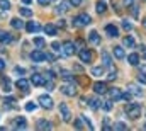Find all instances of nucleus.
<instances>
[{
    "label": "nucleus",
    "mask_w": 146,
    "mask_h": 131,
    "mask_svg": "<svg viewBox=\"0 0 146 131\" xmlns=\"http://www.w3.org/2000/svg\"><path fill=\"white\" fill-rule=\"evenodd\" d=\"M114 78H115V72H110V73H109V78H107V80H114Z\"/></svg>",
    "instance_id": "nucleus-49"
},
{
    "label": "nucleus",
    "mask_w": 146,
    "mask_h": 131,
    "mask_svg": "<svg viewBox=\"0 0 146 131\" xmlns=\"http://www.w3.org/2000/svg\"><path fill=\"white\" fill-rule=\"evenodd\" d=\"M34 44H36L37 48H42V46L46 44V41H44L42 37H36V39H34Z\"/></svg>",
    "instance_id": "nucleus-36"
},
{
    "label": "nucleus",
    "mask_w": 146,
    "mask_h": 131,
    "mask_svg": "<svg viewBox=\"0 0 146 131\" xmlns=\"http://www.w3.org/2000/svg\"><path fill=\"white\" fill-rule=\"evenodd\" d=\"M44 77L41 75V73H34L33 75V85H36V87H41V85H44Z\"/></svg>",
    "instance_id": "nucleus-15"
},
{
    "label": "nucleus",
    "mask_w": 146,
    "mask_h": 131,
    "mask_svg": "<svg viewBox=\"0 0 146 131\" xmlns=\"http://www.w3.org/2000/svg\"><path fill=\"white\" fill-rule=\"evenodd\" d=\"M36 102H33V100H29L27 104H26V111H29V112H33V111H36Z\"/></svg>",
    "instance_id": "nucleus-34"
},
{
    "label": "nucleus",
    "mask_w": 146,
    "mask_h": 131,
    "mask_svg": "<svg viewBox=\"0 0 146 131\" xmlns=\"http://www.w3.org/2000/svg\"><path fill=\"white\" fill-rule=\"evenodd\" d=\"M15 85H17V89H21L22 92H27V90H29V82H27L26 78H19Z\"/></svg>",
    "instance_id": "nucleus-16"
},
{
    "label": "nucleus",
    "mask_w": 146,
    "mask_h": 131,
    "mask_svg": "<svg viewBox=\"0 0 146 131\" xmlns=\"http://www.w3.org/2000/svg\"><path fill=\"white\" fill-rule=\"evenodd\" d=\"M94 92L99 94V96H102V94L107 92V85H106L104 82H95V84H94Z\"/></svg>",
    "instance_id": "nucleus-10"
},
{
    "label": "nucleus",
    "mask_w": 146,
    "mask_h": 131,
    "mask_svg": "<svg viewBox=\"0 0 146 131\" xmlns=\"http://www.w3.org/2000/svg\"><path fill=\"white\" fill-rule=\"evenodd\" d=\"M133 15H134V17H138V7H136L134 3H133Z\"/></svg>",
    "instance_id": "nucleus-47"
},
{
    "label": "nucleus",
    "mask_w": 146,
    "mask_h": 131,
    "mask_svg": "<svg viewBox=\"0 0 146 131\" xmlns=\"http://www.w3.org/2000/svg\"><path fill=\"white\" fill-rule=\"evenodd\" d=\"M122 43H124V46L133 48V46H134V37H133V36H126V37L122 39Z\"/></svg>",
    "instance_id": "nucleus-27"
},
{
    "label": "nucleus",
    "mask_w": 146,
    "mask_h": 131,
    "mask_svg": "<svg viewBox=\"0 0 146 131\" xmlns=\"http://www.w3.org/2000/svg\"><path fill=\"white\" fill-rule=\"evenodd\" d=\"M60 112H61V118H63L65 123H70V121H72V111H70L68 104L61 102V104H60Z\"/></svg>",
    "instance_id": "nucleus-3"
},
{
    "label": "nucleus",
    "mask_w": 146,
    "mask_h": 131,
    "mask_svg": "<svg viewBox=\"0 0 146 131\" xmlns=\"http://www.w3.org/2000/svg\"><path fill=\"white\" fill-rule=\"evenodd\" d=\"M121 99H124V100H131V92H124Z\"/></svg>",
    "instance_id": "nucleus-42"
},
{
    "label": "nucleus",
    "mask_w": 146,
    "mask_h": 131,
    "mask_svg": "<svg viewBox=\"0 0 146 131\" xmlns=\"http://www.w3.org/2000/svg\"><path fill=\"white\" fill-rule=\"evenodd\" d=\"M143 26L146 27V19H143Z\"/></svg>",
    "instance_id": "nucleus-53"
},
{
    "label": "nucleus",
    "mask_w": 146,
    "mask_h": 131,
    "mask_svg": "<svg viewBox=\"0 0 146 131\" xmlns=\"http://www.w3.org/2000/svg\"><path fill=\"white\" fill-rule=\"evenodd\" d=\"M70 3H72L73 7H78V5L82 3V0H70Z\"/></svg>",
    "instance_id": "nucleus-43"
},
{
    "label": "nucleus",
    "mask_w": 146,
    "mask_h": 131,
    "mask_svg": "<svg viewBox=\"0 0 146 131\" xmlns=\"http://www.w3.org/2000/svg\"><path fill=\"white\" fill-rule=\"evenodd\" d=\"M114 56H115L117 60H122V58H124V49H122V46H115V48H114Z\"/></svg>",
    "instance_id": "nucleus-24"
},
{
    "label": "nucleus",
    "mask_w": 146,
    "mask_h": 131,
    "mask_svg": "<svg viewBox=\"0 0 146 131\" xmlns=\"http://www.w3.org/2000/svg\"><path fill=\"white\" fill-rule=\"evenodd\" d=\"M75 128H78V130H80V128H83V124H82V121H80V119H76V121H75Z\"/></svg>",
    "instance_id": "nucleus-45"
},
{
    "label": "nucleus",
    "mask_w": 146,
    "mask_h": 131,
    "mask_svg": "<svg viewBox=\"0 0 146 131\" xmlns=\"http://www.w3.org/2000/svg\"><path fill=\"white\" fill-rule=\"evenodd\" d=\"M26 31L27 33H39L41 31V26L37 24V22H26Z\"/></svg>",
    "instance_id": "nucleus-13"
},
{
    "label": "nucleus",
    "mask_w": 146,
    "mask_h": 131,
    "mask_svg": "<svg viewBox=\"0 0 146 131\" xmlns=\"http://www.w3.org/2000/svg\"><path fill=\"white\" fill-rule=\"evenodd\" d=\"M109 96H110V100H119V99L122 97V92L119 89H110Z\"/></svg>",
    "instance_id": "nucleus-19"
},
{
    "label": "nucleus",
    "mask_w": 146,
    "mask_h": 131,
    "mask_svg": "<svg viewBox=\"0 0 146 131\" xmlns=\"http://www.w3.org/2000/svg\"><path fill=\"white\" fill-rule=\"evenodd\" d=\"M31 60L33 61H36V63H39V61H44L46 60V53H42V51H33L31 53Z\"/></svg>",
    "instance_id": "nucleus-12"
},
{
    "label": "nucleus",
    "mask_w": 146,
    "mask_h": 131,
    "mask_svg": "<svg viewBox=\"0 0 146 131\" xmlns=\"http://www.w3.org/2000/svg\"><path fill=\"white\" fill-rule=\"evenodd\" d=\"M141 72H143V73H146V65H141Z\"/></svg>",
    "instance_id": "nucleus-52"
},
{
    "label": "nucleus",
    "mask_w": 146,
    "mask_h": 131,
    "mask_svg": "<svg viewBox=\"0 0 146 131\" xmlns=\"http://www.w3.org/2000/svg\"><path fill=\"white\" fill-rule=\"evenodd\" d=\"M127 61H129V65H139V55L138 53H131L129 56H127Z\"/></svg>",
    "instance_id": "nucleus-20"
},
{
    "label": "nucleus",
    "mask_w": 146,
    "mask_h": 131,
    "mask_svg": "<svg viewBox=\"0 0 146 131\" xmlns=\"http://www.w3.org/2000/svg\"><path fill=\"white\" fill-rule=\"evenodd\" d=\"M61 92H63L65 96L75 97V96H76V87H75L73 84H70V85H63V87H61Z\"/></svg>",
    "instance_id": "nucleus-9"
},
{
    "label": "nucleus",
    "mask_w": 146,
    "mask_h": 131,
    "mask_svg": "<svg viewBox=\"0 0 146 131\" xmlns=\"http://www.w3.org/2000/svg\"><path fill=\"white\" fill-rule=\"evenodd\" d=\"M124 111H126L127 118H131V119H138V118L143 114V109H141L139 104H127Z\"/></svg>",
    "instance_id": "nucleus-1"
},
{
    "label": "nucleus",
    "mask_w": 146,
    "mask_h": 131,
    "mask_svg": "<svg viewBox=\"0 0 146 131\" xmlns=\"http://www.w3.org/2000/svg\"><path fill=\"white\" fill-rule=\"evenodd\" d=\"M127 92H131V96L143 97V89H141V87H138L136 84H127Z\"/></svg>",
    "instance_id": "nucleus-8"
},
{
    "label": "nucleus",
    "mask_w": 146,
    "mask_h": 131,
    "mask_svg": "<svg viewBox=\"0 0 146 131\" xmlns=\"http://www.w3.org/2000/svg\"><path fill=\"white\" fill-rule=\"evenodd\" d=\"M14 128H15V130H26V128H27L26 118H22V116L15 118V119H14Z\"/></svg>",
    "instance_id": "nucleus-11"
},
{
    "label": "nucleus",
    "mask_w": 146,
    "mask_h": 131,
    "mask_svg": "<svg viewBox=\"0 0 146 131\" xmlns=\"http://www.w3.org/2000/svg\"><path fill=\"white\" fill-rule=\"evenodd\" d=\"M49 2H51V0H37V3H39V5H48Z\"/></svg>",
    "instance_id": "nucleus-48"
},
{
    "label": "nucleus",
    "mask_w": 146,
    "mask_h": 131,
    "mask_svg": "<svg viewBox=\"0 0 146 131\" xmlns=\"http://www.w3.org/2000/svg\"><path fill=\"white\" fill-rule=\"evenodd\" d=\"M95 9H97V12H99V14H104V12L107 10V5H106V2L99 0V2H97V5H95Z\"/></svg>",
    "instance_id": "nucleus-25"
},
{
    "label": "nucleus",
    "mask_w": 146,
    "mask_h": 131,
    "mask_svg": "<svg viewBox=\"0 0 146 131\" xmlns=\"http://www.w3.org/2000/svg\"><path fill=\"white\" fill-rule=\"evenodd\" d=\"M90 21H92V19H90V15H88V14H80L78 17H75V19H73L72 22H73V26H75V27H82V26L88 24Z\"/></svg>",
    "instance_id": "nucleus-2"
},
{
    "label": "nucleus",
    "mask_w": 146,
    "mask_h": 131,
    "mask_svg": "<svg viewBox=\"0 0 146 131\" xmlns=\"http://www.w3.org/2000/svg\"><path fill=\"white\" fill-rule=\"evenodd\" d=\"M102 60H104V65L107 66V68H112V60H110V56H109V53H102Z\"/></svg>",
    "instance_id": "nucleus-26"
},
{
    "label": "nucleus",
    "mask_w": 146,
    "mask_h": 131,
    "mask_svg": "<svg viewBox=\"0 0 146 131\" xmlns=\"http://www.w3.org/2000/svg\"><path fill=\"white\" fill-rule=\"evenodd\" d=\"M104 66H94L92 68V75H95V77H102L104 75Z\"/></svg>",
    "instance_id": "nucleus-28"
},
{
    "label": "nucleus",
    "mask_w": 146,
    "mask_h": 131,
    "mask_svg": "<svg viewBox=\"0 0 146 131\" xmlns=\"http://www.w3.org/2000/svg\"><path fill=\"white\" fill-rule=\"evenodd\" d=\"M106 33L109 34L110 37H117V36H119V29H117L114 24H107V26H106Z\"/></svg>",
    "instance_id": "nucleus-14"
},
{
    "label": "nucleus",
    "mask_w": 146,
    "mask_h": 131,
    "mask_svg": "<svg viewBox=\"0 0 146 131\" xmlns=\"http://www.w3.org/2000/svg\"><path fill=\"white\" fill-rule=\"evenodd\" d=\"M145 130H146V124H145Z\"/></svg>",
    "instance_id": "nucleus-54"
},
{
    "label": "nucleus",
    "mask_w": 146,
    "mask_h": 131,
    "mask_svg": "<svg viewBox=\"0 0 146 131\" xmlns=\"http://www.w3.org/2000/svg\"><path fill=\"white\" fill-rule=\"evenodd\" d=\"M138 82H139V84H145V85H146V73H143V72H141V73L138 75Z\"/></svg>",
    "instance_id": "nucleus-38"
},
{
    "label": "nucleus",
    "mask_w": 146,
    "mask_h": 131,
    "mask_svg": "<svg viewBox=\"0 0 146 131\" xmlns=\"http://www.w3.org/2000/svg\"><path fill=\"white\" fill-rule=\"evenodd\" d=\"M44 33L49 34V36H54V34H56V27H54L53 24H46V27H44Z\"/></svg>",
    "instance_id": "nucleus-29"
},
{
    "label": "nucleus",
    "mask_w": 146,
    "mask_h": 131,
    "mask_svg": "<svg viewBox=\"0 0 146 131\" xmlns=\"http://www.w3.org/2000/svg\"><path fill=\"white\" fill-rule=\"evenodd\" d=\"M0 41L5 43V44H9V43H12V36L9 33H5V31H0Z\"/></svg>",
    "instance_id": "nucleus-22"
},
{
    "label": "nucleus",
    "mask_w": 146,
    "mask_h": 131,
    "mask_svg": "<svg viewBox=\"0 0 146 131\" xmlns=\"http://www.w3.org/2000/svg\"><path fill=\"white\" fill-rule=\"evenodd\" d=\"M19 12H21V15H24V17H31V15H33V10L27 9V7H21Z\"/></svg>",
    "instance_id": "nucleus-30"
},
{
    "label": "nucleus",
    "mask_w": 146,
    "mask_h": 131,
    "mask_svg": "<svg viewBox=\"0 0 146 131\" xmlns=\"http://www.w3.org/2000/svg\"><path fill=\"white\" fill-rule=\"evenodd\" d=\"M22 2H24L26 5H29V3H33V0H22Z\"/></svg>",
    "instance_id": "nucleus-51"
},
{
    "label": "nucleus",
    "mask_w": 146,
    "mask_h": 131,
    "mask_svg": "<svg viewBox=\"0 0 146 131\" xmlns=\"http://www.w3.org/2000/svg\"><path fill=\"white\" fill-rule=\"evenodd\" d=\"M100 106H102V109H104L106 112H109L110 109H112V100H104Z\"/></svg>",
    "instance_id": "nucleus-31"
},
{
    "label": "nucleus",
    "mask_w": 146,
    "mask_h": 131,
    "mask_svg": "<svg viewBox=\"0 0 146 131\" xmlns=\"http://www.w3.org/2000/svg\"><path fill=\"white\" fill-rule=\"evenodd\" d=\"M88 41H90L92 44H95V46H97V44L100 43V37H99V33H97V31H90V34H88Z\"/></svg>",
    "instance_id": "nucleus-18"
},
{
    "label": "nucleus",
    "mask_w": 146,
    "mask_h": 131,
    "mask_svg": "<svg viewBox=\"0 0 146 131\" xmlns=\"http://www.w3.org/2000/svg\"><path fill=\"white\" fill-rule=\"evenodd\" d=\"M99 106H100V100H99V99H97V97L90 99V107H92V109H97Z\"/></svg>",
    "instance_id": "nucleus-35"
},
{
    "label": "nucleus",
    "mask_w": 146,
    "mask_h": 131,
    "mask_svg": "<svg viewBox=\"0 0 146 131\" xmlns=\"http://www.w3.org/2000/svg\"><path fill=\"white\" fill-rule=\"evenodd\" d=\"M122 3H124V7H133L134 0H122Z\"/></svg>",
    "instance_id": "nucleus-40"
},
{
    "label": "nucleus",
    "mask_w": 146,
    "mask_h": 131,
    "mask_svg": "<svg viewBox=\"0 0 146 131\" xmlns=\"http://www.w3.org/2000/svg\"><path fill=\"white\" fill-rule=\"evenodd\" d=\"M10 24H12V27H15V29H24V27H26L24 22H22L21 19H17V17H14V19L10 21Z\"/></svg>",
    "instance_id": "nucleus-23"
},
{
    "label": "nucleus",
    "mask_w": 146,
    "mask_h": 131,
    "mask_svg": "<svg viewBox=\"0 0 146 131\" xmlns=\"http://www.w3.org/2000/svg\"><path fill=\"white\" fill-rule=\"evenodd\" d=\"M37 130H51L53 128V124L49 123V121H46V119H37Z\"/></svg>",
    "instance_id": "nucleus-17"
},
{
    "label": "nucleus",
    "mask_w": 146,
    "mask_h": 131,
    "mask_svg": "<svg viewBox=\"0 0 146 131\" xmlns=\"http://www.w3.org/2000/svg\"><path fill=\"white\" fill-rule=\"evenodd\" d=\"M70 2H66V0H61L58 5H56V9H54V12L60 15V14H65V12H68V9H70Z\"/></svg>",
    "instance_id": "nucleus-6"
},
{
    "label": "nucleus",
    "mask_w": 146,
    "mask_h": 131,
    "mask_svg": "<svg viewBox=\"0 0 146 131\" xmlns=\"http://www.w3.org/2000/svg\"><path fill=\"white\" fill-rule=\"evenodd\" d=\"M3 68H5V61H3V60H2V58H0V72H2V70H3Z\"/></svg>",
    "instance_id": "nucleus-50"
},
{
    "label": "nucleus",
    "mask_w": 146,
    "mask_h": 131,
    "mask_svg": "<svg viewBox=\"0 0 146 131\" xmlns=\"http://www.w3.org/2000/svg\"><path fill=\"white\" fill-rule=\"evenodd\" d=\"M14 102H15V99L14 97H7L5 99V104H14Z\"/></svg>",
    "instance_id": "nucleus-46"
},
{
    "label": "nucleus",
    "mask_w": 146,
    "mask_h": 131,
    "mask_svg": "<svg viewBox=\"0 0 146 131\" xmlns=\"http://www.w3.org/2000/svg\"><path fill=\"white\" fill-rule=\"evenodd\" d=\"M78 56H80V60H82L83 63H90V61H92V53H90V49L82 48V49L78 51Z\"/></svg>",
    "instance_id": "nucleus-7"
},
{
    "label": "nucleus",
    "mask_w": 146,
    "mask_h": 131,
    "mask_svg": "<svg viewBox=\"0 0 146 131\" xmlns=\"http://www.w3.org/2000/svg\"><path fill=\"white\" fill-rule=\"evenodd\" d=\"M14 72H15L17 75H24V73H26V70H24V68H21V66H15V70H14Z\"/></svg>",
    "instance_id": "nucleus-39"
},
{
    "label": "nucleus",
    "mask_w": 146,
    "mask_h": 131,
    "mask_svg": "<svg viewBox=\"0 0 146 131\" xmlns=\"http://www.w3.org/2000/svg\"><path fill=\"white\" fill-rule=\"evenodd\" d=\"M60 77H63L65 82H73L75 80V77H73L70 72H66V70H60Z\"/></svg>",
    "instance_id": "nucleus-21"
},
{
    "label": "nucleus",
    "mask_w": 146,
    "mask_h": 131,
    "mask_svg": "<svg viewBox=\"0 0 146 131\" xmlns=\"http://www.w3.org/2000/svg\"><path fill=\"white\" fill-rule=\"evenodd\" d=\"M0 9L7 12V10L10 9V2H9V0H0Z\"/></svg>",
    "instance_id": "nucleus-33"
},
{
    "label": "nucleus",
    "mask_w": 146,
    "mask_h": 131,
    "mask_svg": "<svg viewBox=\"0 0 146 131\" xmlns=\"http://www.w3.org/2000/svg\"><path fill=\"white\" fill-rule=\"evenodd\" d=\"M37 102H39L41 107H44V109H51V107H53V99L49 97V96H39Z\"/></svg>",
    "instance_id": "nucleus-5"
},
{
    "label": "nucleus",
    "mask_w": 146,
    "mask_h": 131,
    "mask_svg": "<svg viewBox=\"0 0 146 131\" xmlns=\"http://www.w3.org/2000/svg\"><path fill=\"white\" fill-rule=\"evenodd\" d=\"M112 130H119V131H122V130H127V124H124V123H114V126H112Z\"/></svg>",
    "instance_id": "nucleus-32"
},
{
    "label": "nucleus",
    "mask_w": 146,
    "mask_h": 131,
    "mask_svg": "<svg viewBox=\"0 0 146 131\" xmlns=\"http://www.w3.org/2000/svg\"><path fill=\"white\" fill-rule=\"evenodd\" d=\"M122 27H124L126 31H131V29H133V24H131L127 19H124V21H122Z\"/></svg>",
    "instance_id": "nucleus-37"
},
{
    "label": "nucleus",
    "mask_w": 146,
    "mask_h": 131,
    "mask_svg": "<svg viewBox=\"0 0 146 131\" xmlns=\"http://www.w3.org/2000/svg\"><path fill=\"white\" fill-rule=\"evenodd\" d=\"M51 48H53V49H60L61 46H60V43H58V41H54V43L51 44Z\"/></svg>",
    "instance_id": "nucleus-44"
},
{
    "label": "nucleus",
    "mask_w": 146,
    "mask_h": 131,
    "mask_svg": "<svg viewBox=\"0 0 146 131\" xmlns=\"http://www.w3.org/2000/svg\"><path fill=\"white\" fill-rule=\"evenodd\" d=\"M75 49H76V46H75V43H72V41H66L63 46H61V55L65 56V58H68V56H72L73 53H75Z\"/></svg>",
    "instance_id": "nucleus-4"
},
{
    "label": "nucleus",
    "mask_w": 146,
    "mask_h": 131,
    "mask_svg": "<svg viewBox=\"0 0 146 131\" xmlns=\"http://www.w3.org/2000/svg\"><path fill=\"white\" fill-rule=\"evenodd\" d=\"M46 60H48V61H54L56 58H54V55H51V53H46Z\"/></svg>",
    "instance_id": "nucleus-41"
}]
</instances>
